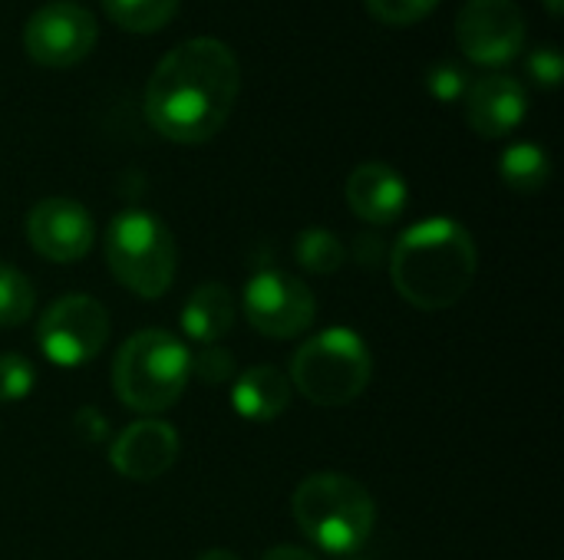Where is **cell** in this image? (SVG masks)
<instances>
[{"instance_id":"cell-1","label":"cell","mask_w":564,"mask_h":560,"mask_svg":"<svg viewBox=\"0 0 564 560\" xmlns=\"http://www.w3.org/2000/svg\"><path fill=\"white\" fill-rule=\"evenodd\" d=\"M241 66L218 36H192L172 46L145 83L149 125L178 145L218 135L238 102Z\"/></svg>"},{"instance_id":"cell-2","label":"cell","mask_w":564,"mask_h":560,"mask_svg":"<svg viewBox=\"0 0 564 560\" xmlns=\"http://www.w3.org/2000/svg\"><path fill=\"white\" fill-rule=\"evenodd\" d=\"M476 241L453 218H430L406 228L390 251L393 287L420 310H446L459 304L476 281Z\"/></svg>"},{"instance_id":"cell-3","label":"cell","mask_w":564,"mask_h":560,"mask_svg":"<svg viewBox=\"0 0 564 560\" xmlns=\"http://www.w3.org/2000/svg\"><path fill=\"white\" fill-rule=\"evenodd\" d=\"M291 512L304 538L330 558H354L370 541L377 525L370 492L340 472L307 475L294 488Z\"/></svg>"},{"instance_id":"cell-4","label":"cell","mask_w":564,"mask_h":560,"mask_svg":"<svg viewBox=\"0 0 564 560\" xmlns=\"http://www.w3.org/2000/svg\"><path fill=\"white\" fill-rule=\"evenodd\" d=\"M192 380V350L169 330L132 333L112 363V389L126 409L159 416L178 403Z\"/></svg>"},{"instance_id":"cell-5","label":"cell","mask_w":564,"mask_h":560,"mask_svg":"<svg viewBox=\"0 0 564 560\" xmlns=\"http://www.w3.org/2000/svg\"><path fill=\"white\" fill-rule=\"evenodd\" d=\"M373 356L360 333L330 327L311 337L291 360V386L314 406H347L370 386Z\"/></svg>"},{"instance_id":"cell-6","label":"cell","mask_w":564,"mask_h":560,"mask_svg":"<svg viewBox=\"0 0 564 560\" xmlns=\"http://www.w3.org/2000/svg\"><path fill=\"white\" fill-rule=\"evenodd\" d=\"M106 264L126 290L155 300L175 281V238L152 211H119L106 228Z\"/></svg>"},{"instance_id":"cell-7","label":"cell","mask_w":564,"mask_h":560,"mask_svg":"<svg viewBox=\"0 0 564 560\" xmlns=\"http://www.w3.org/2000/svg\"><path fill=\"white\" fill-rule=\"evenodd\" d=\"M106 340H109V314L99 300L86 294H66L53 300L36 323L40 353L63 370H76L96 360Z\"/></svg>"},{"instance_id":"cell-8","label":"cell","mask_w":564,"mask_h":560,"mask_svg":"<svg viewBox=\"0 0 564 560\" xmlns=\"http://www.w3.org/2000/svg\"><path fill=\"white\" fill-rule=\"evenodd\" d=\"M241 304H245L248 323L261 337H271V340H294L317 317V300L311 287L278 267L254 271L245 281Z\"/></svg>"},{"instance_id":"cell-9","label":"cell","mask_w":564,"mask_h":560,"mask_svg":"<svg viewBox=\"0 0 564 560\" xmlns=\"http://www.w3.org/2000/svg\"><path fill=\"white\" fill-rule=\"evenodd\" d=\"M96 17L76 0H50L36 7L23 26V50L43 69H69L96 46Z\"/></svg>"},{"instance_id":"cell-10","label":"cell","mask_w":564,"mask_h":560,"mask_svg":"<svg viewBox=\"0 0 564 560\" xmlns=\"http://www.w3.org/2000/svg\"><path fill=\"white\" fill-rule=\"evenodd\" d=\"M525 13L516 0H466L456 17V43L476 66L499 69L525 46Z\"/></svg>"},{"instance_id":"cell-11","label":"cell","mask_w":564,"mask_h":560,"mask_svg":"<svg viewBox=\"0 0 564 560\" xmlns=\"http://www.w3.org/2000/svg\"><path fill=\"white\" fill-rule=\"evenodd\" d=\"M93 238H96L93 218L73 198H43L26 215L30 248L53 264H73L86 257Z\"/></svg>"},{"instance_id":"cell-12","label":"cell","mask_w":564,"mask_h":560,"mask_svg":"<svg viewBox=\"0 0 564 560\" xmlns=\"http://www.w3.org/2000/svg\"><path fill=\"white\" fill-rule=\"evenodd\" d=\"M182 452L178 432L162 419H139L126 426L109 452V465L129 482L162 479Z\"/></svg>"},{"instance_id":"cell-13","label":"cell","mask_w":564,"mask_h":560,"mask_svg":"<svg viewBox=\"0 0 564 560\" xmlns=\"http://www.w3.org/2000/svg\"><path fill=\"white\" fill-rule=\"evenodd\" d=\"M529 92L512 73H486L466 92V119L476 135L502 139L525 122Z\"/></svg>"},{"instance_id":"cell-14","label":"cell","mask_w":564,"mask_h":560,"mask_svg":"<svg viewBox=\"0 0 564 560\" xmlns=\"http://www.w3.org/2000/svg\"><path fill=\"white\" fill-rule=\"evenodd\" d=\"M347 205L350 211L367 224H393L410 205V185L406 178L387 165V162H364L347 175Z\"/></svg>"},{"instance_id":"cell-15","label":"cell","mask_w":564,"mask_h":560,"mask_svg":"<svg viewBox=\"0 0 564 560\" xmlns=\"http://www.w3.org/2000/svg\"><path fill=\"white\" fill-rule=\"evenodd\" d=\"M231 406L248 422H271L291 406V383L274 366H251L231 386Z\"/></svg>"},{"instance_id":"cell-16","label":"cell","mask_w":564,"mask_h":560,"mask_svg":"<svg viewBox=\"0 0 564 560\" xmlns=\"http://www.w3.org/2000/svg\"><path fill=\"white\" fill-rule=\"evenodd\" d=\"M182 333L192 343H218L221 337H228V330L235 327V300L231 290L218 281H208L202 287H195L182 307Z\"/></svg>"},{"instance_id":"cell-17","label":"cell","mask_w":564,"mask_h":560,"mask_svg":"<svg viewBox=\"0 0 564 560\" xmlns=\"http://www.w3.org/2000/svg\"><path fill=\"white\" fill-rule=\"evenodd\" d=\"M499 175L512 191L532 195L542 191L552 178V158L542 145L535 142H516L502 152L499 158Z\"/></svg>"},{"instance_id":"cell-18","label":"cell","mask_w":564,"mask_h":560,"mask_svg":"<svg viewBox=\"0 0 564 560\" xmlns=\"http://www.w3.org/2000/svg\"><path fill=\"white\" fill-rule=\"evenodd\" d=\"M182 0H102L106 17L129 33H155L169 26Z\"/></svg>"},{"instance_id":"cell-19","label":"cell","mask_w":564,"mask_h":560,"mask_svg":"<svg viewBox=\"0 0 564 560\" xmlns=\"http://www.w3.org/2000/svg\"><path fill=\"white\" fill-rule=\"evenodd\" d=\"M294 261L307 274H337L347 261V248L334 231L307 228L294 238Z\"/></svg>"},{"instance_id":"cell-20","label":"cell","mask_w":564,"mask_h":560,"mask_svg":"<svg viewBox=\"0 0 564 560\" xmlns=\"http://www.w3.org/2000/svg\"><path fill=\"white\" fill-rule=\"evenodd\" d=\"M30 314H33V287H30V281L17 267L0 261V330L26 323Z\"/></svg>"},{"instance_id":"cell-21","label":"cell","mask_w":564,"mask_h":560,"mask_svg":"<svg viewBox=\"0 0 564 560\" xmlns=\"http://www.w3.org/2000/svg\"><path fill=\"white\" fill-rule=\"evenodd\" d=\"M36 389V366L20 353H0V403H23Z\"/></svg>"},{"instance_id":"cell-22","label":"cell","mask_w":564,"mask_h":560,"mask_svg":"<svg viewBox=\"0 0 564 560\" xmlns=\"http://www.w3.org/2000/svg\"><path fill=\"white\" fill-rule=\"evenodd\" d=\"M469 86H473L469 69L459 66V63H453V59L433 63L430 73H426V89L440 102H459V99H466Z\"/></svg>"},{"instance_id":"cell-23","label":"cell","mask_w":564,"mask_h":560,"mask_svg":"<svg viewBox=\"0 0 564 560\" xmlns=\"http://www.w3.org/2000/svg\"><path fill=\"white\" fill-rule=\"evenodd\" d=\"M370 17H377L380 23H390V26H413V23H423L436 7L440 0H364Z\"/></svg>"},{"instance_id":"cell-24","label":"cell","mask_w":564,"mask_h":560,"mask_svg":"<svg viewBox=\"0 0 564 560\" xmlns=\"http://www.w3.org/2000/svg\"><path fill=\"white\" fill-rule=\"evenodd\" d=\"M235 373H238L235 370V356L225 347H218V343H208V347H202L192 356V376L202 380V383H208V386L228 383Z\"/></svg>"},{"instance_id":"cell-25","label":"cell","mask_w":564,"mask_h":560,"mask_svg":"<svg viewBox=\"0 0 564 560\" xmlns=\"http://www.w3.org/2000/svg\"><path fill=\"white\" fill-rule=\"evenodd\" d=\"M525 69H529V76H532L539 86L555 89L564 76L562 50H558L555 43H539V46H532V50H529V59H525Z\"/></svg>"},{"instance_id":"cell-26","label":"cell","mask_w":564,"mask_h":560,"mask_svg":"<svg viewBox=\"0 0 564 560\" xmlns=\"http://www.w3.org/2000/svg\"><path fill=\"white\" fill-rule=\"evenodd\" d=\"M261 560H321L317 554L304 551V548H294V545H281V548H271Z\"/></svg>"},{"instance_id":"cell-27","label":"cell","mask_w":564,"mask_h":560,"mask_svg":"<svg viewBox=\"0 0 564 560\" xmlns=\"http://www.w3.org/2000/svg\"><path fill=\"white\" fill-rule=\"evenodd\" d=\"M198 560H241L235 551H225V548H212V551H205Z\"/></svg>"},{"instance_id":"cell-28","label":"cell","mask_w":564,"mask_h":560,"mask_svg":"<svg viewBox=\"0 0 564 560\" xmlns=\"http://www.w3.org/2000/svg\"><path fill=\"white\" fill-rule=\"evenodd\" d=\"M542 3H545L549 17H555V20H558V17L564 13V0H542Z\"/></svg>"},{"instance_id":"cell-29","label":"cell","mask_w":564,"mask_h":560,"mask_svg":"<svg viewBox=\"0 0 564 560\" xmlns=\"http://www.w3.org/2000/svg\"><path fill=\"white\" fill-rule=\"evenodd\" d=\"M350 560H357V558H350Z\"/></svg>"}]
</instances>
